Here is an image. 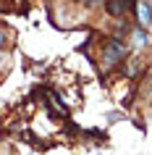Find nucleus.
<instances>
[{"label": "nucleus", "instance_id": "f257e3e1", "mask_svg": "<svg viewBox=\"0 0 152 155\" xmlns=\"http://www.w3.org/2000/svg\"><path fill=\"white\" fill-rule=\"evenodd\" d=\"M121 58H126V45L121 40H108L105 42V48H102V63L105 66H113V63H118Z\"/></svg>", "mask_w": 152, "mask_h": 155}, {"label": "nucleus", "instance_id": "f03ea898", "mask_svg": "<svg viewBox=\"0 0 152 155\" xmlns=\"http://www.w3.org/2000/svg\"><path fill=\"white\" fill-rule=\"evenodd\" d=\"M136 8H139L136 0H108V13L110 16H123V13H131Z\"/></svg>", "mask_w": 152, "mask_h": 155}, {"label": "nucleus", "instance_id": "7ed1b4c3", "mask_svg": "<svg viewBox=\"0 0 152 155\" xmlns=\"http://www.w3.org/2000/svg\"><path fill=\"white\" fill-rule=\"evenodd\" d=\"M136 11H139V21H142L144 26H150L152 24V5H150V3H142Z\"/></svg>", "mask_w": 152, "mask_h": 155}, {"label": "nucleus", "instance_id": "20e7f679", "mask_svg": "<svg viewBox=\"0 0 152 155\" xmlns=\"http://www.w3.org/2000/svg\"><path fill=\"white\" fill-rule=\"evenodd\" d=\"M134 42L139 45V48H142V45H147V42H150L147 32H144V29H134Z\"/></svg>", "mask_w": 152, "mask_h": 155}, {"label": "nucleus", "instance_id": "39448f33", "mask_svg": "<svg viewBox=\"0 0 152 155\" xmlns=\"http://www.w3.org/2000/svg\"><path fill=\"white\" fill-rule=\"evenodd\" d=\"M81 3H97V0H81Z\"/></svg>", "mask_w": 152, "mask_h": 155}]
</instances>
